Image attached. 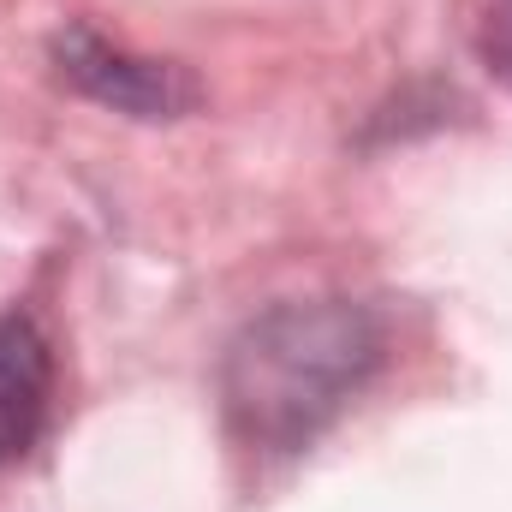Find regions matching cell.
I'll return each instance as SVG.
<instances>
[{
	"mask_svg": "<svg viewBox=\"0 0 512 512\" xmlns=\"http://www.w3.org/2000/svg\"><path fill=\"white\" fill-rule=\"evenodd\" d=\"M376 364V334L364 310L346 304H286L262 316L233 346L227 405L251 441L298 447L316 435L322 417Z\"/></svg>",
	"mask_w": 512,
	"mask_h": 512,
	"instance_id": "6da1fadb",
	"label": "cell"
},
{
	"mask_svg": "<svg viewBox=\"0 0 512 512\" xmlns=\"http://www.w3.org/2000/svg\"><path fill=\"white\" fill-rule=\"evenodd\" d=\"M48 346L24 316H0V465L18 459L48 417Z\"/></svg>",
	"mask_w": 512,
	"mask_h": 512,
	"instance_id": "3957f363",
	"label": "cell"
},
{
	"mask_svg": "<svg viewBox=\"0 0 512 512\" xmlns=\"http://www.w3.org/2000/svg\"><path fill=\"white\" fill-rule=\"evenodd\" d=\"M60 60H66V78L84 84L90 96L126 108V114H173L191 102V84L173 72V66H155V60H126L114 54L108 42H96L90 30H72L60 36Z\"/></svg>",
	"mask_w": 512,
	"mask_h": 512,
	"instance_id": "7a4b0ae2",
	"label": "cell"
},
{
	"mask_svg": "<svg viewBox=\"0 0 512 512\" xmlns=\"http://www.w3.org/2000/svg\"><path fill=\"white\" fill-rule=\"evenodd\" d=\"M489 54L512 72V0H495V12H489Z\"/></svg>",
	"mask_w": 512,
	"mask_h": 512,
	"instance_id": "277c9868",
	"label": "cell"
}]
</instances>
